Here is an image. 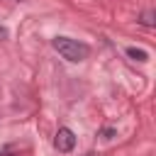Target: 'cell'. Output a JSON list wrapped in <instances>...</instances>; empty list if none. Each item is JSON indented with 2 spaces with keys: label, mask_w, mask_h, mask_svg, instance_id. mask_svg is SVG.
Masks as SVG:
<instances>
[{
  "label": "cell",
  "mask_w": 156,
  "mask_h": 156,
  "mask_svg": "<svg viewBox=\"0 0 156 156\" xmlns=\"http://www.w3.org/2000/svg\"><path fill=\"white\" fill-rule=\"evenodd\" d=\"M51 46H54V51H58L61 58H66V61H71V63H80V61H85V58L90 56V46H88L85 41L71 39V37H63V34L54 37V39H51Z\"/></svg>",
  "instance_id": "obj_1"
},
{
  "label": "cell",
  "mask_w": 156,
  "mask_h": 156,
  "mask_svg": "<svg viewBox=\"0 0 156 156\" xmlns=\"http://www.w3.org/2000/svg\"><path fill=\"white\" fill-rule=\"evenodd\" d=\"M54 149H56L58 154H71V151L76 149V134H73V129L58 127L56 134H54Z\"/></svg>",
  "instance_id": "obj_2"
},
{
  "label": "cell",
  "mask_w": 156,
  "mask_h": 156,
  "mask_svg": "<svg viewBox=\"0 0 156 156\" xmlns=\"http://www.w3.org/2000/svg\"><path fill=\"white\" fill-rule=\"evenodd\" d=\"M127 56H129L132 61H139V63L149 61V51H146V49H136V46H127Z\"/></svg>",
  "instance_id": "obj_3"
},
{
  "label": "cell",
  "mask_w": 156,
  "mask_h": 156,
  "mask_svg": "<svg viewBox=\"0 0 156 156\" xmlns=\"http://www.w3.org/2000/svg\"><path fill=\"white\" fill-rule=\"evenodd\" d=\"M139 22H141L144 27H149V29H151V27L156 24V22H154V10H151V7H146V10L139 15Z\"/></svg>",
  "instance_id": "obj_4"
},
{
  "label": "cell",
  "mask_w": 156,
  "mask_h": 156,
  "mask_svg": "<svg viewBox=\"0 0 156 156\" xmlns=\"http://www.w3.org/2000/svg\"><path fill=\"white\" fill-rule=\"evenodd\" d=\"M7 37H10V29H7L5 24H0V41H5Z\"/></svg>",
  "instance_id": "obj_5"
}]
</instances>
